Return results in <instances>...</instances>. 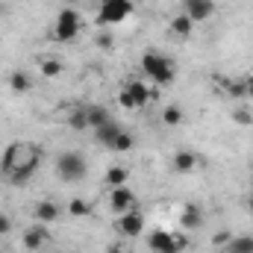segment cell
Returning a JSON list of instances; mask_svg holds the SVG:
<instances>
[{
  "label": "cell",
  "instance_id": "6da1fadb",
  "mask_svg": "<svg viewBox=\"0 0 253 253\" xmlns=\"http://www.w3.org/2000/svg\"><path fill=\"white\" fill-rule=\"evenodd\" d=\"M42 156H44V150L39 144L15 141V144L3 147V153H0V177L12 186H27L36 177V171L42 168Z\"/></svg>",
  "mask_w": 253,
  "mask_h": 253
},
{
  "label": "cell",
  "instance_id": "7a4b0ae2",
  "mask_svg": "<svg viewBox=\"0 0 253 253\" xmlns=\"http://www.w3.org/2000/svg\"><path fill=\"white\" fill-rule=\"evenodd\" d=\"M141 71L153 85H171L177 80V62L159 50H147L141 56Z\"/></svg>",
  "mask_w": 253,
  "mask_h": 253
},
{
  "label": "cell",
  "instance_id": "3957f363",
  "mask_svg": "<svg viewBox=\"0 0 253 253\" xmlns=\"http://www.w3.org/2000/svg\"><path fill=\"white\" fill-rule=\"evenodd\" d=\"M80 33H83V15H80L74 6L59 9V15H56V21H53V33H50V36H53L56 42L68 44V42H74Z\"/></svg>",
  "mask_w": 253,
  "mask_h": 253
},
{
  "label": "cell",
  "instance_id": "277c9868",
  "mask_svg": "<svg viewBox=\"0 0 253 253\" xmlns=\"http://www.w3.org/2000/svg\"><path fill=\"white\" fill-rule=\"evenodd\" d=\"M56 174H59L62 183H83L85 174H88V162L77 150H65L56 159Z\"/></svg>",
  "mask_w": 253,
  "mask_h": 253
},
{
  "label": "cell",
  "instance_id": "5b68a950",
  "mask_svg": "<svg viewBox=\"0 0 253 253\" xmlns=\"http://www.w3.org/2000/svg\"><path fill=\"white\" fill-rule=\"evenodd\" d=\"M150 97H153V88H150L144 80H126V85L118 91V103H121L124 109H129V112L147 106Z\"/></svg>",
  "mask_w": 253,
  "mask_h": 253
},
{
  "label": "cell",
  "instance_id": "8992f818",
  "mask_svg": "<svg viewBox=\"0 0 253 253\" xmlns=\"http://www.w3.org/2000/svg\"><path fill=\"white\" fill-rule=\"evenodd\" d=\"M132 0H100L97 6V24L100 27H115L132 15Z\"/></svg>",
  "mask_w": 253,
  "mask_h": 253
},
{
  "label": "cell",
  "instance_id": "52a82bcc",
  "mask_svg": "<svg viewBox=\"0 0 253 253\" xmlns=\"http://www.w3.org/2000/svg\"><path fill=\"white\" fill-rule=\"evenodd\" d=\"M153 253H183L189 248V239L183 233H168V230H153L147 239Z\"/></svg>",
  "mask_w": 253,
  "mask_h": 253
},
{
  "label": "cell",
  "instance_id": "ba28073f",
  "mask_svg": "<svg viewBox=\"0 0 253 253\" xmlns=\"http://www.w3.org/2000/svg\"><path fill=\"white\" fill-rule=\"evenodd\" d=\"M215 0H183V15H189L194 24H203L215 15Z\"/></svg>",
  "mask_w": 253,
  "mask_h": 253
},
{
  "label": "cell",
  "instance_id": "9c48e42d",
  "mask_svg": "<svg viewBox=\"0 0 253 253\" xmlns=\"http://www.w3.org/2000/svg\"><path fill=\"white\" fill-rule=\"evenodd\" d=\"M118 233L126 236V239H138V236L144 233V215H141L138 209L124 212V215L118 218Z\"/></svg>",
  "mask_w": 253,
  "mask_h": 253
},
{
  "label": "cell",
  "instance_id": "30bf717a",
  "mask_svg": "<svg viewBox=\"0 0 253 253\" xmlns=\"http://www.w3.org/2000/svg\"><path fill=\"white\" fill-rule=\"evenodd\" d=\"M109 206H112L118 215L129 212V209L135 206V191L129 189V186H118V189H112L109 191Z\"/></svg>",
  "mask_w": 253,
  "mask_h": 253
},
{
  "label": "cell",
  "instance_id": "8fae6325",
  "mask_svg": "<svg viewBox=\"0 0 253 253\" xmlns=\"http://www.w3.org/2000/svg\"><path fill=\"white\" fill-rule=\"evenodd\" d=\"M47 242H50V233L44 230V224H33L24 230V248L27 251H42Z\"/></svg>",
  "mask_w": 253,
  "mask_h": 253
},
{
  "label": "cell",
  "instance_id": "7c38bea8",
  "mask_svg": "<svg viewBox=\"0 0 253 253\" xmlns=\"http://www.w3.org/2000/svg\"><path fill=\"white\" fill-rule=\"evenodd\" d=\"M33 215H36L39 224H53V221H59L62 209H59L56 200H39V203L33 206Z\"/></svg>",
  "mask_w": 253,
  "mask_h": 253
},
{
  "label": "cell",
  "instance_id": "4fadbf2b",
  "mask_svg": "<svg viewBox=\"0 0 253 253\" xmlns=\"http://www.w3.org/2000/svg\"><path fill=\"white\" fill-rule=\"evenodd\" d=\"M197 165H200V156H197L194 150H177V153H174V159H171L174 174H191Z\"/></svg>",
  "mask_w": 253,
  "mask_h": 253
},
{
  "label": "cell",
  "instance_id": "5bb4252c",
  "mask_svg": "<svg viewBox=\"0 0 253 253\" xmlns=\"http://www.w3.org/2000/svg\"><path fill=\"white\" fill-rule=\"evenodd\" d=\"M224 83V94L233 100H248V80L245 77H221Z\"/></svg>",
  "mask_w": 253,
  "mask_h": 253
},
{
  "label": "cell",
  "instance_id": "9a60e30c",
  "mask_svg": "<svg viewBox=\"0 0 253 253\" xmlns=\"http://www.w3.org/2000/svg\"><path fill=\"white\" fill-rule=\"evenodd\" d=\"M180 227H183V230H197V227H203V212H200L197 203H189V206L180 212Z\"/></svg>",
  "mask_w": 253,
  "mask_h": 253
},
{
  "label": "cell",
  "instance_id": "2e32d148",
  "mask_svg": "<svg viewBox=\"0 0 253 253\" xmlns=\"http://www.w3.org/2000/svg\"><path fill=\"white\" fill-rule=\"evenodd\" d=\"M9 88L15 94H27V91H33V77L27 71H12L9 74Z\"/></svg>",
  "mask_w": 253,
  "mask_h": 253
},
{
  "label": "cell",
  "instance_id": "e0dca14e",
  "mask_svg": "<svg viewBox=\"0 0 253 253\" xmlns=\"http://www.w3.org/2000/svg\"><path fill=\"white\" fill-rule=\"evenodd\" d=\"M85 112H88V129H97V126H103L106 121H112L106 106H97V103H85Z\"/></svg>",
  "mask_w": 253,
  "mask_h": 253
},
{
  "label": "cell",
  "instance_id": "ac0fdd59",
  "mask_svg": "<svg viewBox=\"0 0 253 253\" xmlns=\"http://www.w3.org/2000/svg\"><path fill=\"white\" fill-rule=\"evenodd\" d=\"M118 132H121V126L115 124V121H106L103 126H97V129H94V135H97V141H100L103 147H109V150H112V144H115V138H118Z\"/></svg>",
  "mask_w": 253,
  "mask_h": 253
},
{
  "label": "cell",
  "instance_id": "d6986e66",
  "mask_svg": "<svg viewBox=\"0 0 253 253\" xmlns=\"http://www.w3.org/2000/svg\"><path fill=\"white\" fill-rule=\"evenodd\" d=\"M191 30H194V21H191L189 15H183V12H180V15H174V18H171V33H174L177 39H189Z\"/></svg>",
  "mask_w": 253,
  "mask_h": 253
},
{
  "label": "cell",
  "instance_id": "ffe728a7",
  "mask_svg": "<svg viewBox=\"0 0 253 253\" xmlns=\"http://www.w3.org/2000/svg\"><path fill=\"white\" fill-rule=\"evenodd\" d=\"M183 121H186V112H183L180 103H168V106L162 109V124L165 126H180Z\"/></svg>",
  "mask_w": 253,
  "mask_h": 253
},
{
  "label": "cell",
  "instance_id": "44dd1931",
  "mask_svg": "<svg viewBox=\"0 0 253 253\" xmlns=\"http://www.w3.org/2000/svg\"><path fill=\"white\" fill-rule=\"evenodd\" d=\"M126 183H129V171H126L124 165H112L106 171V186L109 189H118V186H126Z\"/></svg>",
  "mask_w": 253,
  "mask_h": 253
},
{
  "label": "cell",
  "instance_id": "7402d4cb",
  "mask_svg": "<svg viewBox=\"0 0 253 253\" xmlns=\"http://www.w3.org/2000/svg\"><path fill=\"white\" fill-rule=\"evenodd\" d=\"M68 126H71V129H80V132L88 129V112H85V103H77V106H74V112L68 115Z\"/></svg>",
  "mask_w": 253,
  "mask_h": 253
},
{
  "label": "cell",
  "instance_id": "603a6c76",
  "mask_svg": "<svg viewBox=\"0 0 253 253\" xmlns=\"http://www.w3.org/2000/svg\"><path fill=\"white\" fill-rule=\"evenodd\" d=\"M39 71H42V77L56 80V77L62 74V62H59L56 56H42V59H39Z\"/></svg>",
  "mask_w": 253,
  "mask_h": 253
},
{
  "label": "cell",
  "instance_id": "cb8c5ba5",
  "mask_svg": "<svg viewBox=\"0 0 253 253\" xmlns=\"http://www.w3.org/2000/svg\"><path fill=\"white\" fill-rule=\"evenodd\" d=\"M224 251L227 253H253V236H233Z\"/></svg>",
  "mask_w": 253,
  "mask_h": 253
},
{
  "label": "cell",
  "instance_id": "d4e9b609",
  "mask_svg": "<svg viewBox=\"0 0 253 253\" xmlns=\"http://www.w3.org/2000/svg\"><path fill=\"white\" fill-rule=\"evenodd\" d=\"M68 212H71L74 218H85V215H91V203L83 200V197H74V200L68 203Z\"/></svg>",
  "mask_w": 253,
  "mask_h": 253
},
{
  "label": "cell",
  "instance_id": "484cf974",
  "mask_svg": "<svg viewBox=\"0 0 253 253\" xmlns=\"http://www.w3.org/2000/svg\"><path fill=\"white\" fill-rule=\"evenodd\" d=\"M132 144H135L132 132L121 129V132H118V138H115V144H112V150H115V153H126V150H132Z\"/></svg>",
  "mask_w": 253,
  "mask_h": 253
},
{
  "label": "cell",
  "instance_id": "4316f807",
  "mask_svg": "<svg viewBox=\"0 0 253 253\" xmlns=\"http://www.w3.org/2000/svg\"><path fill=\"white\" fill-rule=\"evenodd\" d=\"M233 121H236V124H242V126H251V124H253L251 109H245V106H236V109H233Z\"/></svg>",
  "mask_w": 253,
  "mask_h": 253
},
{
  "label": "cell",
  "instance_id": "83f0119b",
  "mask_svg": "<svg viewBox=\"0 0 253 253\" xmlns=\"http://www.w3.org/2000/svg\"><path fill=\"white\" fill-rule=\"evenodd\" d=\"M230 239H233V233H218V236L212 239V245H215V248H227Z\"/></svg>",
  "mask_w": 253,
  "mask_h": 253
},
{
  "label": "cell",
  "instance_id": "f1b7e54d",
  "mask_svg": "<svg viewBox=\"0 0 253 253\" xmlns=\"http://www.w3.org/2000/svg\"><path fill=\"white\" fill-rule=\"evenodd\" d=\"M94 42H97V47H112V36H109V33H100Z\"/></svg>",
  "mask_w": 253,
  "mask_h": 253
},
{
  "label": "cell",
  "instance_id": "f546056e",
  "mask_svg": "<svg viewBox=\"0 0 253 253\" xmlns=\"http://www.w3.org/2000/svg\"><path fill=\"white\" fill-rule=\"evenodd\" d=\"M12 233V221L6 215H0V236H9Z\"/></svg>",
  "mask_w": 253,
  "mask_h": 253
},
{
  "label": "cell",
  "instance_id": "4dcf8cb0",
  "mask_svg": "<svg viewBox=\"0 0 253 253\" xmlns=\"http://www.w3.org/2000/svg\"><path fill=\"white\" fill-rule=\"evenodd\" d=\"M245 80H248V100H253V74L245 77Z\"/></svg>",
  "mask_w": 253,
  "mask_h": 253
},
{
  "label": "cell",
  "instance_id": "1f68e13d",
  "mask_svg": "<svg viewBox=\"0 0 253 253\" xmlns=\"http://www.w3.org/2000/svg\"><path fill=\"white\" fill-rule=\"evenodd\" d=\"M245 209H248V212L253 215V197H248V200H245Z\"/></svg>",
  "mask_w": 253,
  "mask_h": 253
},
{
  "label": "cell",
  "instance_id": "d6a6232c",
  "mask_svg": "<svg viewBox=\"0 0 253 253\" xmlns=\"http://www.w3.org/2000/svg\"><path fill=\"white\" fill-rule=\"evenodd\" d=\"M109 253H126V251H121V248L115 245V248H109Z\"/></svg>",
  "mask_w": 253,
  "mask_h": 253
},
{
  "label": "cell",
  "instance_id": "836d02e7",
  "mask_svg": "<svg viewBox=\"0 0 253 253\" xmlns=\"http://www.w3.org/2000/svg\"><path fill=\"white\" fill-rule=\"evenodd\" d=\"M65 3H68V6H74V3H80V0H65Z\"/></svg>",
  "mask_w": 253,
  "mask_h": 253
},
{
  "label": "cell",
  "instance_id": "e575fe53",
  "mask_svg": "<svg viewBox=\"0 0 253 253\" xmlns=\"http://www.w3.org/2000/svg\"><path fill=\"white\" fill-rule=\"evenodd\" d=\"M251 183H253V165H251Z\"/></svg>",
  "mask_w": 253,
  "mask_h": 253
},
{
  "label": "cell",
  "instance_id": "d590c367",
  "mask_svg": "<svg viewBox=\"0 0 253 253\" xmlns=\"http://www.w3.org/2000/svg\"><path fill=\"white\" fill-rule=\"evenodd\" d=\"M132 3H144V0H132Z\"/></svg>",
  "mask_w": 253,
  "mask_h": 253
},
{
  "label": "cell",
  "instance_id": "8d00e7d4",
  "mask_svg": "<svg viewBox=\"0 0 253 253\" xmlns=\"http://www.w3.org/2000/svg\"><path fill=\"white\" fill-rule=\"evenodd\" d=\"M0 253H3V251H0Z\"/></svg>",
  "mask_w": 253,
  "mask_h": 253
}]
</instances>
